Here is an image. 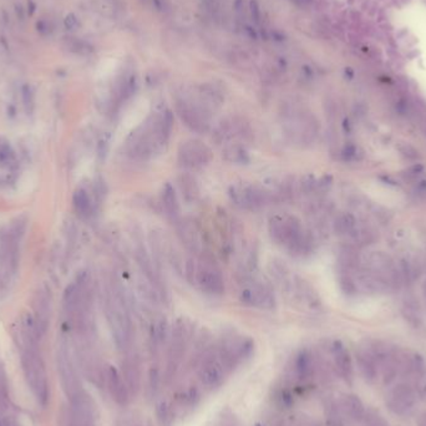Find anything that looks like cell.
I'll list each match as a JSON object with an SVG mask.
<instances>
[{"mask_svg":"<svg viewBox=\"0 0 426 426\" xmlns=\"http://www.w3.org/2000/svg\"><path fill=\"white\" fill-rule=\"evenodd\" d=\"M160 383H161V374L157 368H152L148 373V384H147V390L151 393V395L157 394L160 389Z\"/></svg>","mask_w":426,"mask_h":426,"instance_id":"38","label":"cell"},{"mask_svg":"<svg viewBox=\"0 0 426 426\" xmlns=\"http://www.w3.org/2000/svg\"><path fill=\"white\" fill-rule=\"evenodd\" d=\"M292 1L299 4V5H307V4H309L312 0H292Z\"/></svg>","mask_w":426,"mask_h":426,"instance_id":"46","label":"cell"},{"mask_svg":"<svg viewBox=\"0 0 426 426\" xmlns=\"http://www.w3.org/2000/svg\"><path fill=\"white\" fill-rule=\"evenodd\" d=\"M121 374L130 394H137L141 387V363L137 355L130 354L125 359Z\"/></svg>","mask_w":426,"mask_h":426,"instance_id":"23","label":"cell"},{"mask_svg":"<svg viewBox=\"0 0 426 426\" xmlns=\"http://www.w3.org/2000/svg\"><path fill=\"white\" fill-rule=\"evenodd\" d=\"M230 202L244 211H260L273 199V192L248 182L233 183L228 188Z\"/></svg>","mask_w":426,"mask_h":426,"instance_id":"6","label":"cell"},{"mask_svg":"<svg viewBox=\"0 0 426 426\" xmlns=\"http://www.w3.org/2000/svg\"><path fill=\"white\" fill-rule=\"evenodd\" d=\"M357 228V220L352 213H340L335 217L333 229L338 236H352Z\"/></svg>","mask_w":426,"mask_h":426,"instance_id":"30","label":"cell"},{"mask_svg":"<svg viewBox=\"0 0 426 426\" xmlns=\"http://www.w3.org/2000/svg\"><path fill=\"white\" fill-rule=\"evenodd\" d=\"M72 206H74V209L77 213V216H80L81 218H89L93 215V201H91L88 192L82 190V188L77 190L74 194V196H72Z\"/></svg>","mask_w":426,"mask_h":426,"instance_id":"29","label":"cell"},{"mask_svg":"<svg viewBox=\"0 0 426 426\" xmlns=\"http://www.w3.org/2000/svg\"><path fill=\"white\" fill-rule=\"evenodd\" d=\"M0 426H3V424H1V421H0Z\"/></svg>","mask_w":426,"mask_h":426,"instance_id":"48","label":"cell"},{"mask_svg":"<svg viewBox=\"0 0 426 426\" xmlns=\"http://www.w3.org/2000/svg\"><path fill=\"white\" fill-rule=\"evenodd\" d=\"M177 234L180 241L188 252L199 254L203 252V237L198 223L194 220H183L177 226Z\"/></svg>","mask_w":426,"mask_h":426,"instance_id":"16","label":"cell"},{"mask_svg":"<svg viewBox=\"0 0 426 426\" xmlns=\"http://www.w3.org/2000/svg\"><path fill=\"white\" fill-rule=\"evenodd\" d=\"M8 400V389H6V381L4 378L3 371L0 370V402L4 404Z\"/></svg>","mask_w":426,"mask_h":426,"instance_id":"43","label":"cell"},{"mask_svg":"<svg viewBox=\"0 0 426 426\" xmlns=\"http://www.w3.org/2000/svg\"><path fill=\"white\" fill-rule=\"evenodd\" d=\"M173 127V115L169 110L148 116L126 141V152L136 161H147L161 154L168 143Z\"/></svg>","mask_w":426,"mask_h":426,"instance_id":"1","label":"cell"},{"mask_svg":"<svg viewBox=\"0 0 426 426\" xmlns=\"http://www.w3.org/2000/svg\"><path fill=\"white\" fill-rule=\"evenodd\" d=\"M296 376L300 380H307L313 376L315 371V361L312 353L308 350H302L299 354L296 355L295 363H294Z\"/></svg>","mask_w":426,"mask_h":426,"instance_id":"28","label":"cell"},{"mask_svg":"<svg viewBox=\"0 0 426 426\" xmlns=\"http://www.w3.org/2000/svg\"><path fill=\"white\" fill-rule=\"evenodd\" d=\"M423 169H424L423 164H413V166L409 167V168H406L405 171L401 173V176L405 178V180H414V178H416L421 172H423Z\"/></svg>","mask_w":426,"mask_h":426,"instance_id":"41","label":"cell"},{"mask_svg":"<svg viewBox=\"0 0 426 426\" xmlns=\"http://www.w3.org/2000/svg\"><path fill=\"white\" fill-rule=\"evenodd\" d=\"M256 426H263V425H261V424H257V425H256Z\"/></svg>","mask_w":426,"mask_h":426,"instance_id":"47","label":"cell"},{"mask_svg":"<svg viewBox=\"0 0 426 426\" xmlns=\"http://www.w3.org/2000/svg\"><path fill=\"white\" fill-rule=\"evenodd\" d=\"M49 315H50V294H48V291H39L35 299L34 319L41 335L45 334L48 328Z\"/></svg>","mask_w":426,"mask_h":426,"instance_id":"25","label":"cell"},{"mask_svg":"<svg viewBox=\"0 0 426 426\" xmlns=\"http://www.w3.org/2000/svg\"><path fill=\"white\" fill-rule=\"evenodd\" d=\"M195 283L199 287L202 293L207 295L221 296L225 294L222 270L211 252L203 251L199 253Z\"/></svg>","mask_w":426,"mask_h":426,"instance_id":"5","label":"cell"},{"mask_svg":"<svg viewBox=\"0 0 426 426\" xmlns=\"http://www.w3.org/2000/svg\"><path fill=\"white\" fill-rule=\"evenodd\" d=\"M24 232L25 221L18 218L0 234V253L5 264L13 270H15L18 265L19 246H20L21 238L24 236Z\"/></svg>","mask_w":426,"mask_h":426,"instance_id":"11","label":"cell"},{"mask_svg":"<svg viewBox=\"0 0 426 426\" xmlns=\"http://www.w3.org/2000/svg\"><path fill=\"white\" fill-rule=\"evenodd\" d=\"M418 394L415 388L406 381L397 383L390 388L385 397V404L388 409L395 415H406L413 410L416 402Z\"/></svg>","mask_w":426,"mask_h":426,"instance_id":"12","label":"cell"},{"mask_svg":"<svg viewBox=\"0 0 426 426\" xmlns=\"http://www.w3.org/2000/svg\"><path fill=\"white\" fill-rule=\"evenodd\" d=\"M161 202L162 207H164L166 215L168 216L171 220H177L180 217V202H178L177 194H176V190L171 183H164V186L162 187V194H161Z\"/></svg>","mask_w":426,"mask_h":426,"instance_id":"26","label":"cell"},{"mask_svg":"<svg viewBox=\"0 0 426 426\" xmlns=\"http://www.w3.org/2000/svg\"><path fill=\"white\" fill-rule=\"evenodd\" d=\"M157 420L160 426H172L173 424V411L171 406L166 401H161L156 409Z\"/></svg>","mask_w":426,"mask_h":426,"instance_id":"33","label":"cell"},{"mask_svg":"<svg viewBox=\"0 0 426 426\" xmlns=\"http://www.w3.org/2000/svg\"><path fill=\"white\" fill-rule=\"evenodd\" d=\"M18 166L15 151L6 140L0 138V168L14 169Z\"/></svg>","mask_w":426,"mask_h":426,"instance_id":"31","label":"cell"},{"mask_svg":"<svg viewBox=\"0 0 426 426\" xmlns=\"http://www.w3.org/2000/svg\"><path fill=\"white\" fill-rule=\"evenodd\" d=\"M357 363L358 368H359L360 370V374H361V376L364 378V380H365L366 383H369V384H373L374 381L378 379L379 370L376 359L369 345L368 347L358 349Z\"/></svg>","mask_w":426,"mask_h":426,"instance_id":"22","label":"cell"},{"mask_svg":"<svg viewBox=\"0 0 426 426\" xmlns=\"http://www.w3.org/2000/svg\"><path fill=\"white\" fill-rule=\"evenodd\" d=\"M331 355L335 371L347 384L350 385L353 383V363L348 349L342 342H334L331 345Z\"/></svg>","mask_w":426,"mask_h":426,"instance_id":"20","label":"cell"},{"mask_svg":"<svg viewBox=\"0 0 426 426\" xmlns=\"http://www.w3.org/2000/svg\"><path fill=\"white\" fill-rule=\"evenodd\" d=\"M106 379H107L109 390L115 401L119 405H126L131 394L122 374L114 366H109V369L106 370Z\"/></svg>","mask_w":426,"mask_h":426,"instance_id":"21","label":"cell"},{"mask_svg":"<svg viewBox=\"0 0 426 426\" xmlns=\"http://www.w3.org/2000/svg\"><path fill=\"white\" fill-rule=\"evenodd\" d=\"M426 374L425 361L416 353L400 352L399 375L404 379L413 380L414 383Z\"/></svg>","mask_w":426,"mask_h":426,"instance_id":"18","label":"cell"},{"mask_svg":"<svg viewBox=\"0 0 426 426\" xmlns=\"http://www.w3.org/2000/svg\"><path fill=\"white\" fill-rule=\"evenodd\" d=\"M70 400H71L72 420H74L75 425L94 426L95 414H94V405L90 400V396H88L81 390L74 396L70 397Z\"/></svg>","mask_w":426,"mask_h":426,"instance_id":"17","label":"cell"},{"mask_svg":"<svg viewBox=\"0 0 426 426\" xmlns=\"http://www.w3.org/2000/svg\"><path fill=\"white\" fill-rule=\"evenodd\" d=\"M58 366L59 373H60L61 383H63L64 390L70 397L74 396L79 392H81V385H80L79 376H77L75 366L71 361L69 352L66 349L61 348L58 357Z\"/></svg>","mask_w":426,"mask_h":426,"instance_id":"15","label":"cell"},{"mask_svg":"<svg viewBox=\"0 0 426 426\" xmlns=\"http://www.w3.org/2000/svg\"><path fill=\"white\" fill-rule=\"evenodd\" d=\"M202 6L204 11L209 15V18L220 20L222 15V0H201Z\"/></svg>","mask_w":426,"mask_h":426,"instance_id":"34","label":"cell"},{"mask_svg":"<svg viewBox=\"0 0 426 426\" xmlns=\"http://www.w3.org/2000/svg\"><path fill=\"white\" fill-rule=\"evenodd\" d=\"M284 131L289 140L295 145H309L318 135V124L314 116L293 114L284 124Z\"/></svg>","mask_w":426,"mask_h":426,"instance_id":"10","label":"cell"},{"mask_svg":"<svg viewBox=\"0 0 426 426\" xmlns=\"http://www.w3.org/2000/svg\"><path fill=\"white\" fill-rule=\"evenodd\" d=\"M418 426H426V411L421 414L418 419Z\"/></svg>","mask_w":426,"mask_h":426,"instance_id":"45","label":"cell"},{"mask_svg":"<svg viewBox=\"0 0 426 426\" xmlns=\"http://www.w3.org/2000/svg\"><path fill=\"white\" fill-rule=\"evenodd\" d=\"M415 392L421 400L426 401V374L415 381Z\"/></svg>","mask_w":426,"mask_h":426,"instance_id":"42","label":"cell"},{"mask_svg":"<svg viewBox=\"0 0 426 426\" xmlns=\"http://www.w3.org/2000/svg\"><path fill=\"white\" fill-rule=\"evenodd\" d=\"M222 156L225 161L232 164H248L251 162L248 150L241 143H227L223 148Z\"/></svg>","mask_w":426,"mask_h":426,"instance_id":"27","label":"cell"},{"mask_svg":"<svg viewBox=\"0 0 426 426\" xmlns=\"http://www.w3.org/2000/svg\"><path fill=\"white\" fill-rule=\"evenodd\" d=\"M340 287L347 294H354L357 292V286H355L354 281L350 278V275L344 274L340 277Z\"/></svg>","mask_w":426,"mask_h":426,"instance_id":"40","label":"cell"},{"mask_svg":"<svg viewBox=\"0 0 426 426\" xmlns=\"http://www.w3.org/2000/svg\"><path fill=\"white\" fill-rule=\"evenodd\" d=\"M227 370L218 355L217 349L206 350L198 365V378L207 390L218 389L225 381Z\"/></svg>","mask_w":426,"mask_h":426,"instance_id":"8","label":"cell"},{"mask_svg":"<svg viewBox=\"0 0 426 426\" xmlns=\"http://www.w3.org/2000/svg\"><path fill=\"white\" fill-rule=\"evenodd\" d=\"M226 370H232L253 353V342L243 336H229L217 349Z\"/></svg>","mask_w":426,"mask_h":426,"instance_id":"9","label":"cell"},{"mask_svg":"<svg viewBox=\"0 0 426 426\" xmlns=\"http://www.w3.org/2000/svg\"><path fill=\"white\" fill-rule=\"evenodd\" d=\"M242 304L260 309L272 310L275 307V295L273 289L263 282H252L244 286L239 293Z\"/></svg>","mask_w":426,"mask_h":426,"instance_id":"13","label":"cell"},{"mask_svg":"<svg viewBox=\"0 0 426 426\" xmlns=\"http://www.w3.org/2000/svg\"><path fill=\"white\" fill-rule=\"evenodd\" d=\"M180 187L186 201H195L198 197V187L191 176H185L180 180Z\"/></svg>","mask_w":426,"mask_h":426,"instance_id":"32","label":"cell"},{"mask_svg":"<svg viewBox=\"0 0 426 426\" xmlns=\"http://www.w3.org/2000/svg\"><path fill=\"white\" fill-rule=\"evenodd\" d=\"M191 338L190 324L185 319H177L171 331V342L168 349V371L175 370L180 364Z\"/></svg>","mask_w":426,"mask_h":426,"instance_id":"14","label":"cell"},{"mask_svg":"<svg viewBox=\"0 0 426 426\" xmlns=\"http://www.w3.org/2000/svg\"><path fill=\"white\" fill-rule=\"evenodd\" d=\"M268 230L275 244L284 247L295 257H302L312 249V241L305 233L302 222L295 216H272L268 221Z\"/></svg>","mask_w":426,"mask_h":426,"instance_id":"3","label":"cell"},{"mask_svg":"<svg viewBox=\"0 0 426 426\" xmlns=\"http://www.w3.org/2000/svg\"><path fill=\"white\" fill-rule=\"evenodd\" d=\"M327 426H345L338 405H330L327 413Z\"/></svg>","mask_w":426,"mask_h":426,"instance_id":"37","label":"cell"},{"mask_svg":"<svg viewBox=\"0 0 426 426\" xmlns=\"http://www.w3.org/2000/svg\"><path fill=\"white\" fill-rule=\"evenodd\" d=\"M106 315L117 349L122 352L130 349L132 344L133 326L129 312L126 293L117 279L112 283V288L107 295Z\"/></svg>","mask_w":426,"mask_h":426,"instance_id":"2","label":"cell"},{"mask_svg":"<svg viewBox=\"0 0 426 426\" xmlns=\"http://www.w3.org/2000/svg\"><path fill=\"white\" fill-rule=\"evenodd\" d=\"M361 424H363V426H389L388 421L378 411L371 410V409L365 411Z\"/></svg>","mask_w":426,"mask_h":426,"instance_id":"35","label":"cell"},{"mask_svg":"<svg viewBox=\"0 0 426 426\" xmlns=\"http://www.w3.org/2000/svg\"><path fill=\"white\" fill-rule=\"evenodd\" d=\"M251 132L243 121H238L237 119L225 120L221 122L213 131V138L217 143H227L237 137H247Z\"/></svg>","mask_w":426,"mask_h":426,"instance_id":"19","label":"cell"},{"mask_svg":"<svg viewBox=\"0 0 426 426\" xmlns=\"http://www.w3.org/2000/svg\"><path fill=\"white\" fill-rule=\"evenodd\" d=\"M213 160L211 148L201 140L190 138L181 142L177 151V161L187 171H198L208 166Z\"/></svg>","mask_w":426,"mask_h":426,"instance_id":"7","label":"cell"},{"mask_svg":"<svg viewBox=\"0 0 426 426\" xmlns=\"http://www.w3.org/2000/svg\"><path fill=\"white\" fill-rule=\"evenodd\" d=\"M176 111L181 121L192 132L204 135L211 130L212 112L196 94H182L176 100Z\"/></svg>","mask_w":426,"mask_h":426,"instance_id":"4","label":"cell"},{"mask_svg":"<svg viewBox=\"0 0 426 426\" xmlns=\"http://www.w3.org/2000/svg\"><path fill=\"white\" fill-rule=\"evenodd\" d=\"M397 148H399V151L401 152L402 156L406 157V159L416 160L419 157V152L416 151V148L413 147L411 145H409V143H400V145L397 146Z\"/></svg>","mask_w":426,"mask_h":426,"instance_id":"39","label":"cell"},{"mask_svg":"<svg viewBox=\"0 0 426 426\" xmlns=\"http://www.w3.org/2000/svg\"><path fill=\"white\" fill-rule=\"evenodd\" d=\"M342 159L347 162L352 161H359L361 160V157L364 156L363 151H360V148L357 145H353V143H348L344 147L342 148Z\"/></svg>","mask_w":426,"mask_h":426,"instance_id":"36","label":"cell"},{"mask_svg":"<svg viewBox=\"0 0 426 426\" xmlns=\"http://www.w3.org/2000/svg\"><path fill=\"white\" fill-rule=\"evenodd\" d=\"M338 408L342 415L357 423H361L366 411L363 401L354 394H343L339 399Z\"/></svg>","mask_w":426,"mask_h":426,"instance_id":"24","label":"cell"},{"mask_svg":"<svg viewBox=\"0 0 426 426\" xmlns=\"http://www.w3.org/2000/svg\"><path fill=\"white\" fill-rule=\"evenodd\" d=\"M414 195L416 196V199H419V201L426 202V180L419 182V185L416 186Z\"/></svg>","mask_w":426,"mask_h":426,"instance_id":"44","label":"cell"}]
</instances>
